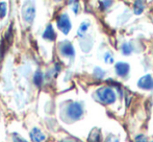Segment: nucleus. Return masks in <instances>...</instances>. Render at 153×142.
Segmentation results:
<instances>
[{"label":"nucleus","instance_id":"4be33fe9","mask_svg":"<svg viewBox=\"0 0 153 142\" xmlns=\"http://www.w3.org/2000/svg\"><path fill=\"white\" fill-rule=\"evenodd\" d=\"M15 142H27V141H25L24 139H22L21 137H19V136H17V135H15Z\"/></svg>","mask_w":153,"mask_h":142},{"label":"nucleus","instance_id":"6ab92c4d","mask_svg":"<svg viewBox=\"0 0 153 142\" xmlns=\"http://www.w3.org/2000/svg\"><path fill=\"white\" fill-rule=\"evenodd\" d=\"M135 141L137 142H147V138H146V136H144V135H139V136H137V138H135Z\"/></svg>","mask_w":153,"mask_h":142},{"label":"nucleus","instance_id":"9d476101","mask_svg":"<svg viewBox=\"0 0 153 142\" xmlns=\"http://www.w3.org/2000/svg\"><path fill=\"white\" fill-rule=\"evenodd\" d=\"M100 131L97 130V129H94L89 135V142H100Z\"/></svg>","mask_w":153,"mask_h":142},{"label":"nucleus","instance_id":"5701e85b","mask_svg":"<svg viewBox=\"0 0 153 142\" xmlns=\"http://www.w3.org/2000/svg\"><path fill=\"white\" fill-rule=\"evenodd\" d=\"M62 142H72V141H69V140H64V141H62Z\"/></svg>","mask_w":153,"mask_h":142},{"label":"nucleus","instance_id":"f3484780","mask_svg":"<svg viewBox=\"0 0 153 142\" xmlns=\"http://www.w3.org/2000/svg\"><path fill=\"white\" fill-rule=\"evenodd\" d=\"M104 61H105V63H107V64H113L114 63V58H113V55H111V52L105 53L104 55Z\"/></svg>","mask_w":153,"mask_h":142},{"label":"nucleus","instance_id":"1a4fd4ad","mask_svg":"<svg viewBox=\"0 0 153 142\" xmlns=\"http://www.w3.org/2000/svg\"><path fill=\"white\" fill-rule=\"evenodd\" d=\"M43 38H44L45 40H48V41L55 40V38H56V34H55L54 29H53V26L51 24H49L48 26L46 27L45 31L43 33Z\"/></svg>","mask_w":153,"mask_h":142},{"label":"nucleus","instance_id":"0eeeda50","mask_svg":"<svg viewBox=\"0 0 153 142\" xmlns=\"http://www.w3.org/2000/svg\"><path fill=\"white\" fill-rule=\"evenodd\" d=\"M115 68H116V71H117L118 75H119V76H122V77L126 76L129 72V69H130L128 64L124 63V62H119V63H117L115 66Z\"/></svg>","mask_w":153,"mask_h":142},{"label":"nucleus","instance_id":"2eb2a0df","mask_svg":"<svg viewBox=\"0 0 153 142\" xmlns=\"http://www.w3.org/2000/svg\"><path fill=\"white\" fill-rule=\"evenodd\" d=\"M6 10H7L6 3L5 2H0V19H3L5 17Z\"/></svg>","mask_w":153,"mask_h":142},{"label":"nucleus","instance_id":"ddd939ff","mask_svg":"<svg viewBox=\"0 0 153 142\" xmlns=\"http://www.w3.org/2000/svg\"><path fill=\"white\" fill-rule=\"evenodd\" d=\"M89 26H90V23L88 22V21H85V22L81 23V25L79 26V28H78V31H77L78 36L82 37L83 35H85V31H87L88 28H89Z\"/></svg>","mask_w":153,"mask_h":142},{"label":"nucleus","instance_id":"39448f33","mask_svg":"<svg viewBox=\"0 0 153 142\" xmlns=\"http://www.w3.org/2000/svg\"><path fill=\"white\" fill-rule=\"evenodd\" d=\"M137 86H139L141 89L144 90H151L153 89V78L150 74L144 75L143 77L139 79L137 81Z\"/></svg>","mask_w":153,"mask_h":142},{"label":"nucleus","instance_id":"423d86ee","mask_svg":"<svg viewBox=\"0 0 153 142\" xmlns=\"http://www.w3.org/2000/svg\"><path fill=\"white\" fill-rule=\"evenodd\" d=\"M61 52L62 55L65 57H74L75 55V50H74V47L73 45L71 44L70 42H62L61 44Z\"/></svg>","mask_w":153,"mask_h":142},{"label":"nucleus","instance_id":"7ed1b4c3","mask_svg":"<svg viewBox=\"0 0 153 142\" xmlns=\"http://www.w3.org/2000/svg\"><path fill=\"white\" fill-rule=\"evenodd\" d=\"M36 16V6L32 2H27L22 8V17L25 22L32 23Z\"/></svg>","mask_w":153,"mask_h":142},{"label":"nucleus","instance_id":"6e6552de","mask_svg":"<svg viewBox=\"0 0 153 142\" xmlns=\"http://www.w3.org/2000/svg\"><path fill=\"white\" fill-rule=\"evenodd\" d=\"M30 138L33 142H44L46 137L43 134V132L38 128L32 129V131L30 132Z\"/></svg>","mask_w":153,"mask_h":142},{"label":"nucleus","instance_id":"a211bd4d","mask_svg":"<svg viewBox=\"0 0 153 142\" xmlns=\"http://www.w3.org/2000/svg\"><path fill=\"white\" fill-rule=\"evenodd\" d=\"M4 42H2L0 44V61L3 59V55H4V52H5V49H4Z\"/></svg>","mask_w":153,"mask_h":142},{"label":"nucleus","instance_id":"412c9836","mask_svg":"<svg viewBox=\"0 0 153 142\" xmlns=\"http://www.w3.org/2000/svg\"><path fill=\"white\" fill-rule=\"evenodd\" d=\"M105 142H119V140H118L117 137L113 136V135H111V136L108 137V138L106 139V141Z\"/></svg>","mask_w":153,"mask_h":142},{"label":"nucleus","instance_id":"f03ea898","mask_svg":"<svg viewBox=\"0 0 153 142\" xmlns=\"http://www.w3.org/2000/svg\"><path fill=\"white\" fill-rule=\"evenodd\" d=\"M56 24H57L59 29L64 35H68L69 31H71V27H72L70 18H69V16L67 14H62L61 16L57 18Z\"/></svg>","mask_w":153,"mask_h":142},{"label":"nucleus","instance_id":"20e7f679","mask_svg":"<svg viewBox=\"0 0 153 142\" xmlns=\"http://www.w3.org/2000/svg\"><path fill=\"white\" fill-rule=\"evenodd\" d=\"M82 113L83 109L81 105L78 104V102H73L67 109V114L72 120H78L82 116Z\"/></svg>","mask_w":153,"mask_h":142},{"label":"nucleus","instance_id":"dca6fc26","mask_svg":"<svg viewBox=\"0 0 153 142\" xmlns=\"http://www.w3.org/2000/svg\"><path fill=\"white\" fill-rule=\"evenodd\" d=\"M94 74H95V76H96L97 78H102V77L104 76L105 72L102 69H101V68H95Z\"/></svg>","mask_w":153,"mask_h":142},{"label":"nucleus","instance_id":"f257e3e1","mask_svg":"<svg viewBox=\"0 0 153 142\" xmlns=\"http://www.w3.org/2000/svg\"><path fill=\"white\" fill-rule=\"evenodd\" d=\"M96 94L98 99L104 105H111L116 102V93L111 88L102 87L97 90Z\"/></svg>","mask_w":153,"mask_h":142},{"label":"nucleus","instance_id":"f8f14e48","mask_svg":"<svg viewBox=\"0 0 153 142\" xmlns=\"http://www.w3.org/2000/svg\"><path fill=\"white\" fill-rule=\"evenodd\" d=\"M134 13L137 15H140L143 13V10H145V5H144V2L143 1H135L134 2Z\"/></svg>","mask_w":153,"mask_h":142},{"label":"nucleus","instance_id":"9b49d317","mask_svg":"<svg viewBox=\"0 0 153 142\" xmlns=\"http://www.w3.org/2000/svg\"><path fill=\"white\" fill-rule=\"evenodd\" d=\"M43 81H44V76H43V73L41 72L40 70H38L33 75V83L36 86L38 87H41L43 84Z\"/></svg>","mask_w":153,"mask_h":142},{"label":"nucleus","instance_id":"4468645a","mask_svg":"<svg viewBox=\"0 0 153 142\" xmlns=\"http://www.w3.org/2000/svg\"><path fill=\"white\" fill-rule=\"evenodd\" d=\"M132 50H133L132 45H131L130 43H125L122 46V52H123V55H130V53L132 52Z\"/></svg>","mask_w":153,"mask_h":142},{"label":"nucleus","instance_id":"aec40b11","mask_svg":"<svg viewBox=\"0 0 153 142\" xmlns=\"http://www.w3.org/2000/svg\"><path fill=\"white\" fill-rule=\"evenodd\" d=\"M100 4H102L103 8H106V7H108L111 4H113V1H100Z\"/></svg>","mask_w":153,"mask_h":142}]
</instances>
